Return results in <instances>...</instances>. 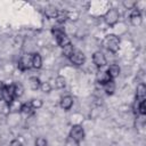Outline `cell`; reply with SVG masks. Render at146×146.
<instances>
[{
	"label": "cell",
	"mask_w": 146,
	"mask_h": 146,
	"mask_svg": "<svg viewBox=\"0 0 146 146\" xmlns=\"http://www.w3.org/2000/svg\"><path fill=\"white\" fill-rule=\"evenodd\" d=\"M103 44L108 51L116 52L119 50V47H120V39L115 34H108L104 38Z\"/></svg>",
	"instance_id": "1"
},
{
	"label": "cell",
	"mask_w": 146,
	"mask_h": 146,
	"mask_svg": "<svg viewBox=\"0 0 146 146\" xmlns=\"http://www.w3.org/2000/svg\"><path fill=\"white\" fill-rule=\"evenodd\" d=\"M70 138L76 143L83 140L84 138V130L81 125L76 124V125H73L71 128V131H70Z\"/></svg>",
	"instance_id": "2"
},
{
	"label": "cell",
	"mask_w": 146,
	"mask_h": 146,
	"mask_svg": "<svg viewBox=\"0 0 146 146\" xmlns=\"http://www.w3.org/2000/svg\"><path fill=\"white\" fill-rule=\"evenodd\" d=\"M104 18H105V22H106L108 25L113 26L114 24H116V23L119 22L120 13L117 11V9H115V8H111V9L107 10V13L105 14Z\"/></svg>",
	"instance_id": "3"
},
{
	"label": "cell",
	"mask_w": 146,
	"mask_h": 146,
	"mask_svg": "<svg viewBox=\"0 0 146 146\" xmlns=\"http://www.w3.org/2000/svg\"><path fill=\"white\" fill-rule=\"evenodd\" d=\"M1 94H2V99L6 102V104H10V103L15 99V95H14V84L2 87Z\"/></svg>",
	"instance_id": "4"
},
{
	"label": "cell",
	"mask_w": 146,
	"mask_h": 146,
	"mask_svg": "<svg viewBox=\"0 0 146 146\" xmlns=\"http://www.w3.org/2000/svg\"><path fill=\"white\" fill-rule=\"evenodd\" d=\"M70 60L74 65H82L86 60V56L81 50H74L70 57Z\"/></svg>",
	"instance_id": "5"
},
{
	"label": "cell",
	"mask_w": 146,
	"mask_h": 146,
	"mask_svg": "<svg viewBox=\"0 0 146 146\" xmlns=\"http://www.w3.org/2000/svg\"><path fill=\"white\" fill-rule=\"evenodd\" d=\"M32 67V55H24L18 62V68L21 71H26Z\"/></svg>",
	"instance_id": "6"
},
{
	"label": "cell",
	"mask_w": 146,
	"mask_h": 146,
	"mask_svg": "<svg viewBox=\"0 0 146 146\" xmlns=\"http://www.w3.org/2000/svg\"><path fill=\"white\" fill-rule=\"evenodd\" d=\"M92 62L97 67H103L106 65V58L105 55L102 51H96L92 55Z\"/></svg>",
	"instance_id": "7"
},
{
	"label": "cell",
	"mask_w": 146,
	"mask_h": 146,
	"mask_svg": "<svg viewBox=\"0 0 146 146\" xmlns=\"http://www.w3.org/2000/svg\"><path fill=\"white\" fill-rule=\"evenodd\" d=\"M141 21L143 19H141L140 11L138 9L133 8L132 11H131V14H130V22H131V24L135 25V26H139L141 24Z\"/></svg>",
	"instance_id": "8"
},
{
	"label": "cell",
	"mask_w": 146,
	"mask_h": 146,
	"mask_svg": "<svg viewBox=\"0 0 146 146\" xmlns=\"http://www.w3.org/2000/svg\"><path fill=\"white\" fill-rule=\"evenodd\" d=\"M106 72H107L108 76H110L111 80H112V79H115V78L119 76V74H120V72H121V68H120L119 65H116V64H112V65H110V67L107 68Z\"/></svg>",
	"instance_id": "9"
},
{
	"label": "cell",
	"mask_w": 146,
	"mask_h": 146,
	"mask_svg": "<svg viewBox=\"0 0 146 146\" xmlns=\"http://www.w3.org/2000/svg\"><path fill=\"white\" fill-rule=\"evenodd\" d=\"M73 105V98L71 96H64L60 99V107L65 111H68Z\"/></svg>",
	"instance_id": "10"
},
{
	"label": "cell",
	"mask_w": 146,
	"mask_h": 146,
	"mask_svg": "<svg viewBox=\"0 0 146 146\" xmlns=\"http://www.w3.org/2000/svg\"><path fill=\"white\" fill-rule=\"evenodd\" d=\"M96 80H97L98 83H100V84H105L106 82H108V81L111 80V78L108 76L107 72H105V71H99V72H97Z\"/></svg>",
	"instance_id": "11"
},
{
	"label": "cell",
	"mask_w": 146,
	"mask_h": 146,
	"mask_svg": "<svg viewBox=\"0 0 146 146\" xmlns=\"http://www.w3.org/2000/svg\"><path fill=\"white\" fill-rule=\"evenodd\" d=\"M136 96H137V99L139 102L145 100V97H146V87H145L144 83H139L137 86V94H136Z\"/></svg>",
	"instance_id": "12"
},
{
	"label": "cell",
	"mask_w": 146,
	"mask_h": 146,
	"mask_svg": "<svg viewBox=\"0 0 146 146\" xmlns=\"http://www.w3.org/2000/svg\"><path fill=\"white\" fill-rule=\"evenodd\" d=\"M68 16H70L68 11H66V10H58L57 16H56V21H57L59 24H62V23H64V22L67 21Z\"/></svg>",
	"instance_id": "13"
},
{
	"label": "cell",
	"mask_w": 146,
	"mask_h": 146,
	"mask_svg": "<svg viewBox=\"0 0 146 146\" xmlns=\"http://www.w3.org/2000/svg\"><path fill=\"white\" fill-rule=\"evenodd\" d=\"M56 41H57V43H58V44H59L62 48L71 43L70 38H68V36H67L65 33H64V34H62V35H59V36H57V38H56Z\"/></svg>",
	"instance_id": "14"
},
{
	"label": "cell",
	"mask_w": 146,
	"mask_h": 146,
	"mask_svg": "<svg viewBox=\"0 0 146 146\" xmlns=\"http://www.w3.org/2000/svg\"><path fill=\"white\" fill-rule=\"evenodd\" d=\"M42 65V58L39 54H33L32 55V67L34 68H40Z\"/></svg>",
	"instance_id": "15"
},
{
	"label": "cell",
	"mask_w": 146,
	"mask_h": 146,
	"mask_svg": "<svg viewBox=\"0 0 146 146\" xmlns=\"http://www.w3.org/2000/svg\"><path fill=\"white\" fill-rule=\"evenodd\" d=\"M29 84H30V88H31L32 90H38V89L40 88V86H41V82H40V79H39V78L32 76V78H30V80H29Z\"/></svg>",
	"instance_id": "16"
},
{
	"label": "cell",
	"mask_w": 146,
	"mask_h": 146,
	"mask_svg": "<svg viewBox=\"0 0 146 146\" xmlns=\"http://www.w3.org/2000/svg\"><path fill=\"white\" fill-rule=\"evenodd\" d=\"M104 90L107 95H112L114 91H115V83L113 80H110L108 82H106L104 84Z\"/></svg>",
	"instance_id": "17"
},
{
	"label": "cell",
	"mask_w": 146,
	"mask_h": 146,
	"mask_svg": "<svg viewBox=\"0 0 146 146\" xmlns=\"http://www.w3.org/2000/svg\"><path fill=\"white\" fill-rule=\"evenodd\" d=\"M21 107H22V104L18 100H15V99L10 104H8V110H9V112H13V113L21 111Z\"/></svg>",
	"instance_id": "18"
},
{
	"label": "cell",
	"mask_w": 146,
	"mask_h": 146,
	"mask_svg": "<svg viewBox=\"0 0 146 146\" xmlns=\"http://www.w3.org/2000/svg\"><path fill=\"white\" fill-rule=\"evenodd\" d=\"M23 94H24V87L21 83L14 84V95H15V98H18V97L23 96Z\"/></svg>",
	"instance_id": "19"
},
{
	"label": "cell",
	"mask_w": 146,
	"mask_h": 146,
	"mask_svg": "<svg viewBox=\"0 0 146 146\" xmlns=\"http://www.w3.org/2000/svg\"><path fill=\"white\" fill-rule=\"evenodd\" d=\"M55 86H56V88H58V89H63V88H65V86H66V80H65V78L64 76H57L56 79H55Z\"/></svg>",
	"instance_id": "20"
},
{
	"label": "cell",
	"mask_w": 146,
	"mask_h": 146,
	"mask_svg": "<svg viewBox=\"0 0 146 146\" xmlns=\"http://www.w3.org/2000/svg\"><path fill=\"white\" fill-rule=\"evenodd\" d=\"M44 13H46V16L47 17H49V18H56L57 13H58V9L55 8V7H49V8L46 9Z\"/></svg>",
	"instance_id": "21"
},
{
	"label": "cell",
	"mask_w": 146,
	"mask_h": 146,
	"mask_svg": "<svg viewBox=\"0 0 146 146\" xmlns=\"http://www.w3.org/2000/svg\"><path fill=\"white\" fill-rule=\"evenodd\" d=\"M74 50H75V49H74V48H73V46L70 43V44H67V46L63 47V55H64L65 57H68V58H70Z\"/></svg>",
	"instance_id": "22"
},
{
	"label": "cell",
	"mask_w": 146,
	"mask_h": 146,
	"mask_svg": "<svg viewBox=\"0 0 146 146\" xmlns=\"http://www.w3.org/2000/svg\"><path fill=\"white\" fill-rule=\"evenodd\" d=\"M33 107L31 106V104H22V107H21V112L24 113V114H30L32 112Z\"/></svg>",
	"instance_id": "23"
},
{
	"label": "cell",
	"mask_w": 146,
	"mask_h": 146,
	"mask_svg": "<svg viewBox=\"0 0 146 146\" xmlns=\"http://www.w3.org/2000/svg\"><path fill=\"white\" fill-rule=\"evenodd\" d=\"M40 89H41L43 92H50V90H51V86H50L49 82H41Z\"/></svg>",
	"instance_id": "24"
},
{
	"label": "cell",
	"mask_w": 146,
	"mask_h": 146,
	"mask_svg": "<svg viewBox=\"0 0 146 146\" xmlns=\"http://www.w3.org/2000/svg\"><path fill=\"white\" fill-rule=\"evenodd\" d=\"M30 104L33 107V110H38V108H40L42 106V100L41 99H33Z\"/></svg>",
	"instance_id": "25"
},
{
	"label": "cell",
	"mask_w": 146,
	"mask_h": 146,
	"mask_svg": "<svg viewBox=\"0 0 146 146\" xmlns=\"http://www.w3.org/2000/svg\"><path fill=\"white\" fill-rule=\"evenodd\" d=\"M35 146H47V139L43 137H39L35 139Z\"/></svg>",
	"instance_id": "26"
},
{
	"label": "cell",
	"mask_w": 146,
	"mask_h": 146,
	"mask_svg": "<svg viewBox=\"0 0 146 146\" xmlns=\"http://www.w3.org/2000/svg\"><path fill=\"white\" fill-rule=\"evenodd\" d=\"M136 1H123V6L127 8V9H133L135 8V6H136Z\"/></svg>",
	"instance_id": "27"
},
{
	"label": "cell",
	"mask_w": 146,
	"mask_h": 146,
	"mask_svg": "<svg viewBox=\"0 0 146 146\" xmlns=\"http://www.w3.org/2000/svg\"><path fill=\"white\" fill-rule=\"evenodd\" d=\"M138 111L141 115H145L146 114V105H145V100L140 102L139 103V107H138Z\"/></svg>",
	"instance_id": "28"
},
{
	"label": "cell",
	"mask_w": 146,
	"mask_h": 146,
	"mask_svg": "<svg viewBox=\"0 0 146 146\" xmlns=\"http://www.w3.org/2000/svg\"><path fill=\"white\" fill-rule=\"evenodd\" d=\"M9 146H22V143L18 139H14V140L10 141V145Z\"/></svg>",
	"instance_id": "29"
},
{
	"label": "cell",
	"mask_w": 146,
	"mask_h": 146,
	"mask_svg": "<svg viewBox=\"0 0 146 146\" xmlns=\"http://www.w3.org/2000/svg\"><path fill=\"white\" fill-rule=\"evenodd\" d=\"M2 99V94H1V90H0V100Z\"/></svg>",
	"instance_id": "30"
},
{
	"label": "cell",
	"mask_w": 146,
	"mask_h": 146,
	"mask_svg": "<svg viewBox=\"0 0 146 146\" xmlns=\"http://www.w3.org/2000/svg\"><path fill=\"white\" fill-rule=\"evenodd\" d=\"M2 89V83H1V81H0V90Z\"/></svg>",
	"instance_id": "31"
}]
</instances>
